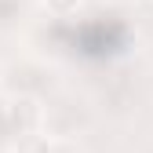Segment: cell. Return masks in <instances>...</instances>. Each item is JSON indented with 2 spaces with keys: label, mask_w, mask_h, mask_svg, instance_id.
I'll use <instances>...</instances> for the list:
<instances>
[{
  "label": "cell",
  "mask_w": 153,
  "mask_h": 153,
  "mask_svg": "<svg viewBox=\"0 0 153 153\" xmlns=\"http://www.w3.org/2000/svg\"><path fill=\"white\" fill-rule=\"evenodd\" d=\"M15 153H84V149L76 142H69V139H55V135H44L40 131V135H33L29 142H22Z\"/></svg>",
  "instance_id": "obj_4"
},
{
  "label": "cell",
  "mask_w": 153,
  "mask_h": 153,
  "mask_svg": "<svg viewBox=\"0 0 153 153\" xmlns=\"http://www.w3.org/2000/svg\"><path fill=\"white\" fill-rule=\"evenodd\" d=\"M0 84H4V91H11V95L44 99V95L55 88V73L44 62H36V59H18V62H11L4 73H0Z\"/></svg>",
  "instance_id": "obj_2"
},
{
  "label": "cell",
  "mask_w": 153,
  "mask_h": 153,
  "mask_svg": "<svg viewBox=\"0 0 153 153\" xmlns=\"http://www.w3.org/2000/svg\"><path fill=\"white\" fill-rule=\"evenodd\" d=\"M80 4H84V0H40V7H44L51 18H73Z\"/></svg>",
  "instance_id": "obj_5"
},
{
  "label": "cell",
  "mask_w": 153,
  "mask_h": 153,
  "mask_svg": "<svg viewBox=\"0 0 153 153\" xmlns=\"http://www.w3.org/2000/svg\"><path fill=\"white\" fill-rule=\"evenodd\" d=\"M33 4L36 0H0V36H11L22 29L33 15Z\"/></svg>",
  "instance_id": "obj_3"
},
{
  "label": "cell",
  "mask_w": 153,
  "mask_h": 153,
  "mask_svg": "<svg viewBox=\"0 0 153 153\" xmlns=\"http://www.w3.org/2000/svg\"><path fill=\"white\" fill-rule=\"evenodd\" d=\"M44 120H48V106L40 99L0 91V146L18 149L22 142L44 131Z\"/></svg>",
  "instance_id": "obj_1"
}]
</instances>
